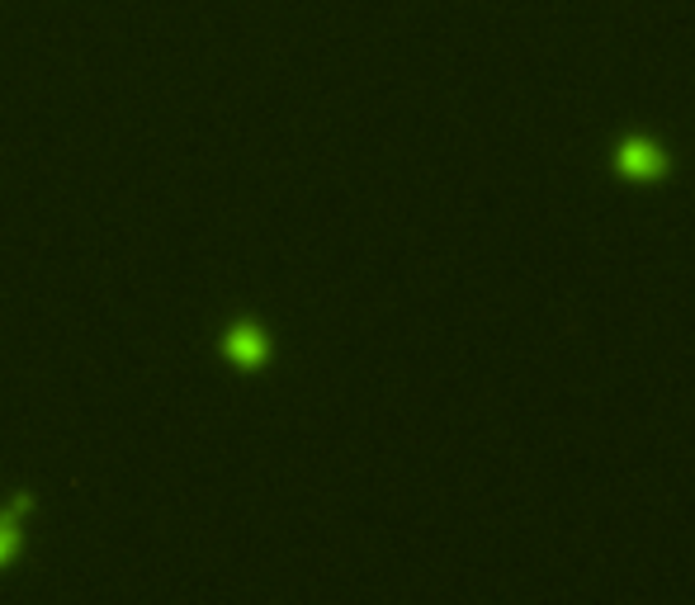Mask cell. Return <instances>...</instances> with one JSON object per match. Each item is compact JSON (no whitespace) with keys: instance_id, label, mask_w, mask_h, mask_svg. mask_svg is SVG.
Listing matches in <instances>:
<instances>
[{"instance_id":"cell-1","label":"cell","mask_w":695,"mask_h":605,"mask_svg":"<svg viewBox=\"0 0 695 605\" xmlns=\"http://www.w3.org/2000/svg\"><path fill=\"white\" fill-rule=\"evenodd\" d=\"M610 166H615V176L629 180V185H663L672 176L667 147L657 138H648V132H625L610 151Z\"/></svg>"},{"instance_id":"cell-2","label":"cell","mask_w":695,"mask_h":605,"mask_svg":"<svg viewBox=\"0 0 695 605\" xmlns=\"http://www.w3.org/2000/svg\"><path fill=\"white\" fill-rule=\"evenodd\" d=\"M222 355H228V365L256 374V369L270 359V336H266V327H260V321H251V317L228 321V327H222Z\"/></svg>"},{"instance_id":"cell-3","label":"cell","mask_w":695,"mask_h":605,"mask_svg":"<svg viewBox=\"0 0 695 605\" xmlns=\"http://www.w3.org/2000/svg\"><path fill=\"white\" fill-rule=\"evenodd\" d=\"M33 506V497L29 492H14V497L0 506V567H10L14 563V554H20V539H24V529H20V520H24V510Z\"/></svg>"}]
</instances>
